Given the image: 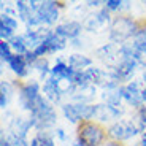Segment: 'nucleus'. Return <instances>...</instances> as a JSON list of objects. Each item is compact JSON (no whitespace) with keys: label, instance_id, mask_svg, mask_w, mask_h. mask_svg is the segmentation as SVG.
<instances>
[{"label":"nucleus","instance_id":"1","mask_svg":"<svg viewBox=\"0 0 146 146\" xmlns=\"http://www.w3.org/2000/svg\"><path fill=\"white\" fill-rule=\"evenodd\" d=\"M30 113H32V122H33V127L36 129H48L51 127L52 124L56 122V111L49 103L46 102L44 97L38 95L36 100L33 102V106L30 110Z\"/></svg>","mask_w":146,"mask_h":146},{"label":"nucleus","instance_id":"2","mask_svg":"<svg viewBox=\"0 0 146 146\" xmlns=\"http://www.w3.org/2000/svg\"><path fill=\"white\" fill-rule=\"evenodd\" d=\"M138 29H137V22L132 21L130 18L125 16H117L110 27V40L113 43H124L130 36H135Z\"/></svg>","mask_w":146,"mask_h":146},{"label":"nucleus","instance_id":"3","mask_svg":"<svg viewBox=\"0 0 146 146\" xmlns=\"http://www.w3.org/2000/svg\"><path fill=\"white\" fill-rule=\"evenodd\" d=\"M105 138V132L94 122H83L78 127V141L84 146H99Z\"/></svg>","mask_w":146,"mask_h":146},{"label":"nucleus","instance_id":"4","mask_svg":"<svg viewBox=\"0 0 146 146\" xmlns=\"http://www.w3.org/2000/svg\"><path fill=\"white\" fill-rule=\"evenodd\" d=\"M140 132V129L132 122H124V121H119V122H114L111 127L108 129V135L113 140L117 141H122V140H129L132 137H135Z\"/></svg>","mask_w":146,"mask_h":146},{"label":"nucleus","instance_id":"5","mask_svg":"<svg viewBox=\"0 0 146 146\" xmlns=\"http://www.w3.org/2000/svg\"><path fill=\"white\" fill-rule=\"evenodd\" d=\"M59 3L56 2H40L38 3V8H36L35 15L36 18L40 19L41 24H54L56 21L59 19V8H57Z\"/></svg>","mask_w":146,"mask_h":146},{"label":"nucleus","instance_id":"6","mask_svg":"<svg viewBox=\"0 0 146 146\" xmlns=\"http://www.w3.org/2000/svg\"><path fill=\"white\" fill-rule=\"evenodd\" d=\"M119 94H121V97L129 103V105L140 106V108L143 106L141 103L145 102V100H143V91L140 89L138 83H135V81H132V83L125 84V86H121Z\"/></svg>","mask_w":146,"mask_h":146},{"label":"nucleus","instance_id":"7","mask_svg":"<svg viewBox=\"0 0 146 146\" xmlns=\"http://www.w3.org/2000/svg\"><path fill=\"white\" fill-rule=\"evenodd\" d=\"M40 95V86L36 81H29L27 84H24L19 92V102H21V106L24 110H32L33 102L36 100V97Z\"/></svg>","mask_w":146,"mask_h":146},{"label":"nucleus","instance_id":"8","mask_svg":"<svg viewBox=\"0 0 146 146\" xmlns=\"http://www.w3.org/2000/svg\"><path fill=\"white\" fill-rule=\"evenodd\" d=\"M64 46H65V38L56 35V33L52 32L51 35L48 36L46 40L40 44V46L36 48V49H33V54H35L36 59H38V57H41L43 54H46V52H56V51H59V49H62Z\"/></svg>","mask_w":146,"mask_h":146},{"label":"nucleus","instance_id":"9","mask_svg":"<svg viewBox=\"0 0 146 146\" xmlns=\"http://www.w3.org/2000/svg\"><path fill=\"white\" fill-rule=\"evenodd\" d=\"M137 60L135 59H129V57H122L121 62L114 67V76L117 78V81H127L129 78L133 75L135 72V67H137Z\"/></svg>","mask_w":146,"mask_h":146},{"label":"nucleus","instance_id":"10","mask_svg":"<svg viewBox=\"0 0 146 146\" xmlns=\"http://www.w3.org/2000/svg\"><path fill=\"white\" fill-rule=\"evenodd\" d=\"M81 30H83V26H81L80 22L70 21V22H65V24L57 26L56 30H54V33L67 40V38H76V36L81 33Z\"/></svg>","mask_w":146,"mask_h":146},{"label":"nucleus","instance_id":"11","mask_svg":"<svg viewBox=\"0 0 146 146\" xmlns=\"http://www.w3.org/2000/svg\"><path fill=\"white\" fill-rule=\"evenodd\" d=\"M122 113V110H116L111 108L110 105H95V119L102 121V122H106L110 119H114L119 114Z\"/></svg>","mask_w":146,"mask_h":146},{"label":"nucleus","instance_id":"12","mask_svg":"<svg viewBox=\"0 0 146 146\" xmlns=\"http://www.w3.org/2000/svg\"><path fill=\"white\" fill-rule=\"evenodd\" d=\"M95 95V88L94 84H86V86H80L73 92V99L76 100V103H88L94 99Z\"/></svg>","mask_w":146,"mask_h":146},{"label":"nucleus","instance_id":"13","mask_svg":"<svg viewBox=\"0 0 146 146\" xmlns=\"http://www.w3.org/2000/svg\"><path fill=\"white\" fill-rule=\"evenodd\" d=\"M110 19L108 16V10H100L99 13H95V15L89 16L88 21H86V29L88 30H97L99 27H102L103 24H106Z\"/></svg>","mask_w":146,"mask_h":146},{"label":"nucleus","instance_id":"14","mask_svg":"<svg viewBox=\"0 0 146 146\" xmlns=\"http://www.w3.org/2000/svg\"><path fill=\"white\" fill-rule=\"evenodd\" d=\"M10 68L18 75V76H26L27 73H29V64H27L26 57L21 54H16L11 57V60L8 62Z\"/></svg>","mask_w":146,"mask_h":146},{"label":"nucleus","instance_id":"15","mask_svg":"<svg viewBox=\"0 0 146 146\" xmlns=\"http://www.w3.org/2000/svg\"><path fill=\"white\" fill-rule=\"evenodd\" d=\"M91 64H92L91 59L83 56V54H73V56H70V59H68V65L72 67L73 70H76V72H84L83 68L91 67Z\"/></svg>","mask_w":146,"mask_h":146},{"label":"nucleus","instance_id":"16","mask_svg":"<svg viewBox=\"0 0 146 146\" xmlns=\"http://www.w3.org/2000/svg\"><path fill=\"white\" fill-rule=\"evenodd\" d=\"M43 92L46 94V97L51 100V102H59V100H60V97H62V95H60V92H59V89H57V86H56V81L52 80L51 76L44 81Z\"/></svg>","mask_w":146,"mask_h":146},{"label":"nucleus","instance_id":"17","mask_svg":"<svg viewBox=\"0 0 146 146\" xmlns=\"http://www.w3.org/2000/svg\"><path fill=\"white\" fill-rule=\"evenodd\" d=\"M132 46L135 48V51L138 52V56H146V27L145 29H138L137 35L133 36Z\"/></svg>","mask_w":146,"mask_h":146},{"label":"nucleus","instance_id":"18","mask_svg":"<svg viewBox=\"0 0 146 146\" xmlns=\"http://www.w3.org/2000/svg\"><path fill=\"white\" fill-rule=\"evenodd\" d=\"M10 46L11 49H15L18 54L24 56L26 52H29V48H27V43H26V38H24V35H18V36H13L10 41Z\"/></svg>","mask_w":146,"mask_h":146},{"label":"nucleus","instance_id":"19","mask_svg":"<svg viewBox=\"0 0 146 146\" xmlns=\"http://www.w3.org/2000/svg\"><path fill=\"white\" fill-rule=\"evenodd\" d=\"M16 10H18V13H19V18L22 19L24 22H27L30 18H32V15H33V11H32V8L29 7V3H26V2H16Z\"/></svg>","mask_w":146,"mask_h":146},{"label":"nucleus","instance_id":"20","mask_svg":"<svg viewBox=\"0 0 146 146\" xmlns=\"http://www.w3.org/2000/svg\"><path fill=\"white\" fill-rule=\"evenodd\" d=\"M62 111L64 114H65V117L70 121V122H73V124H76L80 119V116H78V111H76V106H75V103H65V105L62 106Z\"/></svg>","mask_w":146,"mask_h":146},{"label":"nucleus","instance_id":"21","mask_svg":"<svg viewBox=\"0 0 146 146\" xmlns=\"http://www.w3.org/2000/svg\"><path fill=\"white\" fill-rule=\"evenodd\" d=\"M10 95H11V86L7 83V81H2V92H0V106L5 108L10 100Z\"/></svg>","mask_w":146,"mask_h":146},{"label":"nucleus","instance_id":"22","mask_svg":"<svg viewBox=\"0 0 146 146\" xmlns=\"http://www.w3.org/2000/svg\"><path fill=\"white\" fill-rule=\"evenodd\" d=\"M33 68H35L36 72H40L41 78L46 76L48 72H51V68H49V65H48V60H46V59H43V57H38L35 62H33Z\"/></svg>","mask_w":146,"mask_h":146},{"label":"nucleus","instance_id":"23","mask_svg":"<svg viewBox=\"0 0 146 146\" xmlns=\"http://www.w3.org/2000/svg\"><path fill=\"white\" fill-rule=\"evenodd\" d=\"M116 52L117 51H116V48H114V44L110 43V44H105V46L100 48L99 51H97V54H99L102 59H106V57L111 59V57H114V56H116Z\"/></svg>","mask_w":146,"mask_h":146},{"label":"nucleus","instance_id":"24","mask_svg":"<svg viewBox=\"0 0 146 146\" xmlns=\"http://www.w3.org/2000/svg\"><path fill=\"white\" fill-rule=\"evenodd\" d=\"M0 57L5 62H10L11 57H13V54H11V46L8 41H2L0 43Z\"/></svg>","mask_w":146,"mask_h":146},{"label":"nucleus","instance_id":"25","mask_svg":"<svg viewBox=\"0 0 146 146\" xmlns=\"http://www.w3.org/2000/svg\"><path fill=\"white\" fill-rule=\"evenodd\" d=\"M35 138L38 140L40 146H54V141H52V138L48 135L46 132H38V135H36Z\"/></svg>","mask_w":146,"mask_h":146},{"label":"nucleus","instance_id":"26","mask_svg":"<svg viewBox=\"0 0 146 146\" xmlns=\"http://www.w3.org/2000/svg\"><path fill=\"white\" fill-rule=\"evenodd\" d=\"M0 24L7 26L8 29H11V30H16V29H18V21H16L15 18H11V16H7V15L2 16V19H0Z\"/></svg>","mask_w":146,"mask_h":146},{"label":"nucleus","instance_id":"27","mask_svg":"<svg viewBox=\"0 0 146 146\" xmlns=\"http://www.w3.org/2000/svg\"><path fill=\"white\" fill-rule=\"evenodd\" d=\"M0 36H2V40L3 41L11 40V38H13V30L8 29V27L3 26V24H0Z\"/></svg>","mask_w":146,"mask_h":146},{"label":"nucleus","instance_id":"28","mask_svg":"<svg viewBox=\"0 0 146 146\" xmlns=\"http://www.w3.org/2000/svg\"><path fill=\"white\" fill-rule=\"evenodd\" d=\"M121 5H122V2L121 0H106L105 2V8L108 11H116L121 8Z\"/></svg>","mask_w":146,"mask_h":146},{"label":"nucleus","instance_id":"29","mask_svg":"<svg viewBox=\"0 0 146 146\" xmlns=\"http://www.w3.org/2000/svg\"><path fill=\"white\" fill-rule=\"evenodd\" d=\"M138 117H140V122L143 124V127L146 125V102H145V105L140 108V113H138Z\"/></svg>","mask_w":146,"mask_h":146},{"label":"nucleus","instance_id":"30","mask_svg":"<svg viewBox=\"0 0 146 146\" xmlns=\"http://www.w3.org/2000/svg\"><path fill=\"white\" fill-rule=\"evenodd\" d=\"M57 137H59V138H60V140H65V138H67L62 129H57Z\"/></svg>","mask_w":146,"mask_h":146},{"label":"nucleus","instance_id":"31","mask_svg":"<svg viewBox=\"0 0 146 146\" xmlns=\"http://www.w3.org/2000/svg\"><path fill=\"white\" fill-rule=\"evenodd\" d=\"M100 3H102V2H99V0H95V2H88L89 7H99Z\"/></svg>","mask_w":146,"mask_h":146},{"label":"nucleus","instance_id":"32","mask_svg":"<svg viewBox=\"0 0 146 146\" xmlns=\"http://www.w3.org/2000/svg\"><path fill=\"white\" fill-rule=\"evenodd\" d=\"M0 146H11V145L8 141H5V140H2V145H0Z\"/></svg>","mask_w":146,"mask_h":146},{"label":"nucleus","instance_id":"33","mask_svg":"<svg viewBox=\"0 0 146 146\" xmlns=\"http://www.w3.org/2000/svg\"><path fill=\"white\" fill-rule=\"evenodd\" d=\"M106 146H121V145H117V143H108Z\"/></svg>","mask_w":146,"mask_h":146},{"label":"nucleus","instance_id":"34","mask_svg":"<svg viewBox=\"0 0 146 146\" xmlns=\"http://www.w3.org/2000/svg\"><path fill=\"white\" fill-rule=\"evenodd\" d=\"M75 146H84V145H81V143H80V141H78V143H76V145H75Z\"/></svg>","mask_w":146,"mask_h":146},{"label":"nucleus","instance_id":"35","mask_svg":"<svg viewBox=\"0 0 146 146\" xmlns=\"http://www.w3.org/2000/svg\"><path fill=\"white\" fill-rule=\"evenodd\" d=\"M143 81H145V86H146V75L143 76Z\"/></svg>","mask_w":146,"mask_h":146}]
</instances>
